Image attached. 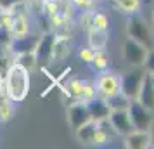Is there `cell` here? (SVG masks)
<instances>
[{"mask_svg":"<svg viewBox=\"0 0 154 149\" xmlns=\"http://www.w3.org/2000/svg\"><path fill=\"white\" fill-rule=\"evenodd\" d=\"M126 35H128V38H132L135 42L146 45L149 49L152 47V33H151V28L147 26V23L139 14L130 16V19L126 23Z\"/></svg>","mask_w":154,"mask_h":149,"instance_id":"cell-6","label":"cell"},{"mask_svg":"<svg viewBox=\"0 0 154 149\" xmlns=\"http://www.w3.org/2000/svg\"><path fill=\"white\" fill-rule=\"evenodd\" d=\"M36 42H38V35L36 33H28L26 36H21V38H12V42L9 45V49L12 54H23V52H33Z\"/></svg>","mask_w":154,"mask_h":149,"instance_id":"cell-17","label":"cell"},{"mask_svg":"<svg viewBox=\"0 0 154 149\" xmlns=\"http://www.w3.org/2000/svg\"><path fill=\"white\" fill-rule=\"evenodd\" d=\"M17 2H21V0H0V11H9Z\"/></svg>","mask_w":154,"mask_h":149,"instance_id":"cell-31","label":"cell"},{"mask_svg":"<svg viewBox=\"0 0 154 149\" xmlns=\"http://www.w3.org/2000/svg\"><path fill=\"white\" fill-rule=\"evenodd\" d=\"M109 24H111V19H109L107 12H104V11H99V9H94V12H92V28L109 29Z\"/></svg>","mask_w":154,"mask_h":149,"instance_id":"cell-24","label":"cell"},{"mask_svg":"<svg viewBox=\"0 0 154 149\" xmlns=\"http://www.w3.org/2000/svg\"><path fill=\"white\" fill-rule=\"evenodd\" d=\"M76 28L78 24L75 21V17H71V19H64V21L57 23L56 26L50 28V31L54 33L56 38H73L76 35Z\"/></svg>","mask_w":154,"mask_h":149,"instance_id":"cell-19","label":"cell"},{"mask_svg":"<svg viewBox=\"0 0 154 149\" xmlns=\"http://www.w3.org/2000/svg\"><path fill=\"white\" fill-rule=\"evenodd\" d=\"M14 63H17L23 68H26L28 71H31V68L36 66V59L33 52H23V54H16L14 56Z\"/></svg>","mask_w":154,"mask_h":149,"instance_id":"cell-25","label":"cell"},{"mask_svg":"<svg viewBox=\"0 0 154 149\" xmlns=\"http://www.w3.org/2000/svg\"><path fill=\"white\" fill-rule=\"evenodd\" d=\"M128 116L133 128L137 130H151L152 127V109L142 106L137 99H132L128 104Z\"/></svg>","mask_w":154,"mask_h":149,"instance_id":"cell-7","label":"cell"},{"mask_svg":"<svg viewBox=\"0 0 154 149\" xmlns=\"http://www.w3.org/2000/svg\"><path fill=\"white\" fill-rule=\"evenodd\" d=\"M29 87L31 80L26 68L19 66L17 63H12L4 71V94L14 104H19L26 99V95L29 94Z\"/></svg>","mask_w":154,"mask_h":149,"instance_id":"cell-1","label":"cell"},{"mask_svg":"<svg viewBox=\"0 0 154 149\" xmlns=\"http://www.w3.org/2000/svg\"><path fill=\"white\" fill-rule=\"evenodd\" d=\"M107 120L111 123L112 130L119 137H123V135H126L128 132L133 130V125H132V121H130V116H128L126 109H111Z\"/></svg>","mask_w":154,"mask_h":149,"instance_id":"cell-9","label":"cell"},{"mask_svg":"<svg viewBox=\"0 0 154 149\" xmlns=\"http://www.w3.org/2000/svg\"><path fill=\"white\" fill-rule=\"evenodd\" d=\"M123 146L126 149H147L152 146L149 130H137L133 128L132 132L123 135Z\"/></svg>","mask_w":154,"mask_h":149,"instance_id":"cell-10","label":"cell"},{"mask_svg":"<svg viewBox=\"0 0 154 149\" xmlns=\"http://www.w3.org/2000/svg\"><path fill=\"white\" fill-rule=\"evenodd\" d=\"M11 42H12L11 29H9L7 26H2V24H0V47H2V49H5V47L11 45Z\"/></svg>","mask_w":154,"mask_h":149,"instance_id":"cell-30","label":"cell"},{"mask_svg":"<svg viewBox=\"0 0 154 149\" xmlns=\"http://www.w3.org/2000/svg\"><path fill=\"white\" fill-rule=\"evenodd\" d=\"M73 52V38H54L49 64H63Z\"/></svg>","mask_w":154,"mask_h":149,"instance_id":"cell-11","label":"cell"},{"mask_svg":"<svg viewBox=\"0 0 154 149\" xmlns=\"http://www.w3.org/2000/svg\"><path fill=\"white\" fill-rule=\"evenodd\" d=\"M88 120H90V114H88V109H87L85 102L78 101V102H73V104L68 106V125L73 132Z\"/></svg>","mask_w":154,"mask_h":149,"instance_id":"cell-12","label":"cell"},{"mask_svg":"<svg viewBox=\"0 0 154 149\" xmlns=\"http://www.w3.org/2000/svg\"><path fill=\"white\" fill-rule=\"evenodd\" d=\"M94 52H95V50L90 49L88 45H83V47H80V49H78V52H76L78 61H80V63H83V64H90L92 57H94Z\"/></svg>","mask_w":154,"mask_h":149,"instance_id":"cell-29","label":"cell"},{"mask_svg":"<svg viewBox=\"0 0 154 149\" xmlns=\"http://www.w3.org/2000/svg\"><path fill=\"white\" fill-rule=\"evenodd\" d=\"M4 92V73L0 71V94Z\"/></svg>","mask_w":154,"mask_h":149,"instance_id":"cell-32","label":"cell"},{"mask_svg":"<svg viewBox=\"0 0 154 149\" xmlns=\"http://www.w3.org/2000/svg\"><path fill=\"white\" fill-rule=\"evenodd\" d=\"M135 99L139 101L142 106L152 109L154 107V80H152V71H146L142 85L139 88V94Z\"/></svg>","mask_w":154,"mask_h":149,"instance_id":"cell-14","label":"cell"},{"mask_svg":"<svg viewBox=\"0 0 154 149\" xmlns=\"http://www.w3.org/2000/svg\"><path fill=\"white\" fill-rule=\"evenodd\" d=\"M151 54V49L142 45V43L135 42L132 38L126 36V40L121 43V57L125 59V63L130 66V68H139V66H144L147 61V57Z\"/></svg>","mask_w":154,"mask_h":149,"instance_id":"cell-3","label":"cell"},{"mask_svg":"<svg viewBox=\"0 0 154 149\" xmlns=\"http://www.w3.org/2000/svg\"><path fill=\"white\" fill-rule=\"evenodd\" d=\"M92 12H94V11H82L80 16H78V19H75L80 29L88 31V29L92 28Z\"/></svg>","mask_w":154,"mask_h":149,"instance_id":"cell-27","label":"cell"},{"mask_svg":"<svg viewBox=\"0 0 154 149\" xmlns=\"http://www.w3.org/2000/svg\"><path fill=\"white\" fill-rule=\"evenodd\" d=\"M88 66H90L95 73H102V71L109 70V66H111V56L107 54L106 49L104 50H95Z\"/></svg>","mask_w":154,"mask_h":149,"instance_id":"cell-22","label":"cell"},{"mask_svg":"<svg viewBox=\"0 0 154 149\" xmlns=\"http://www.w3.org/2000/svg\"><path fill=\"white\" fill-rule=\"evenodd\" d=\"M146 68L139 66V68H130L128 71H125L123 75H119V85H121V94L126 95L128 99H135L139 88L142 85V80L146 75Z\"/></svg>","mask_w":154,"mask_h":149,"instance_id":"cell-5","label":"cell"},{"mask_svg":"<svg viewBox=\"0 0 154 149\" xmlns=\"http://www.w3.org/2000/svg\"><path fill=\"white\" fill-rule=\"evenodd\" d=\"M87 104V109H88V114H90V120H104V118H107L109 116V106H107V102H106V99H102V97H92L90 101H87L85 102Z\"/></svg>","mask_w":154,"mask_h":149,"instance_id":"cell-16","label":"cell"},{"mask_svg":"<svg viewBox=\"0 0 154 149\" xmlns=\"http://www.w3.org/2000/svg\"><path fill=\"white\" fill-rule=\"evenodd\" d=\"M95 128H97V121L95 120L85 121L83 125H80V127L75 130V137H76V141L82 142V144L90 146L92 137H94V134H95Z\"/></svg>","mask_w":154,"mask_h":149,"instance_id":"cell-21","label":"cell"},{"mask_svg":"<svg viewBox=\"0 0 154 149\" xmlns=\"http://www.w3.org/2000/svg\"><path fill=\"white\" fill-rule=\"evenodd\" d=\"M130 101H132V99H128L126 95H123V94L119 92V94H116L114 97H109L106 102H107L109 109H128Z\"/></svg>","mask_w":154,"mask_h":149,"instance_id":"cell-26","label":"cell"},{"mask_svg":"<svg viewBox=\"0 0 154 149\" xmlns=\"http://www.w3.org/2000/svg\"><path fill=\"white\" fill-rule=\"evenodd\" d=\"M87 33V45L94 50H104L107 49V43H109V29H97V28H92Z\"/></svg>","mask_w":154,"mask_h":149,"instance_id":"cell-15","label":"cell"},{"mask_svg":"<svg viewBox=\"0 0 154 149\" xmlns=\"http://www.w3.org/2000/svg\"><path fill=\"white\" fill-rule=\"evenodd\" d=\"M54 33L52 31H43L42 35H38V42H36L33 54L36 59V66H47L50 61V54H52V45H54Z\"/></svg>","mask_w":154,"mask_h":149,"instance_id":"cell-8","label":"cell"},{"mask_svg":"<svg viewBox=\"0 0 154 149\" xmlns=\"http://www.w3.org/2000/svg\"><path fill=\"white\" fill-rule=\"evenodd\" d=\"M94 88H95V95L102 97V99H109L114 97L116 94L121 92V85H119V75L114 71L106 70L99 73L97 80L94 82Z\"/></svg>","mask_w":154,"mask_h":149,"instance_id":"cell-4","label":"cell"},{"mask_svg":"<svg viewBox=\"0 0 154 149\" xmlns=\"http://www.w3.org/2000/svg\"><path fill=\"white\" fill-rule=\"evenodd\" d=\"M64 95L68 97L69 102H66V106H69L73 102H87L92 97H95V88H94V82H88L85 78H71L68 80L63 87Z\"/></svg>","mask_w":154,"mask_h":149,"instance_id":"cell-2","label":"cell"},{"mask_svg":"<svg viewBox=\"0 0 154 149\" xmlns=\"http://www.w3.org/2000/svg\"><path fill=\"white\" fill-rule=\"evenodd\" d=\"M75 14H76V11H75V7H73L71 0H57L54 12H52L49 17H45V19H47V23H49V28H52V26H56L57 23L64 21V19L75 17Z\"/></svg>","mask_w":154,"mask_h":149,"instance_id":"cell-13","label":"cell"},{"mask_svg":"<svg viewBox=\"0 0 154 149\" xmlns=\"http://www.w3.org/2000/svg\"><path fill=\"white\" fill-rule=\"evenodd\" d=\"M12 104L14 102L9 99L5 94L4 92L0 94V123H7L12 118V114H14V106Z\"/></svg>","mask_w":154,"mask_h":149,"instance_id":"cell-23","label":"cell"},{"mask_svg":"<svg viewBox=\"0 0 154 149\" xmlns=\"http://www.w3.org/2000/svg\"><path fill=\"white\" fill-rule=\"evenodd\" d=\"M73 7L76 12H82V11H94L97 9L99 0H71Z\"/></svg>","mask_w":154,"mask_h":149,"instance_id":"cell-28","label":"cell"},{"mask_svg":"<svg viewBox=\"0 0 154 149\" xmlns=\"http://www.w3.org/2000/svg\"><path fill=\"white\" fill-rule=\"evenodd\" d=\"M111 2L112 7L125 16L139 14L142 11V5H144V0H111Z\"/></svg>","mask_w":154,"mask_h":149,"instance_id":"cell-20","label":"cell"},{"mask_svg":"<svg viewBox=\"0 0 154 149\" xmlns=\"http://www.w3.org/2000/svg\"><path fill=\"white\" fill-rule=\"evenodd\" d=\"M11 35L12 38H21V36H26L28 33H31V21H29V14L24 16H14L12 21H11Z\"/></svg>","mask_w":154,"mask_h":149,"instance_id":"cell-18","label":"cell"}]
</instances>
